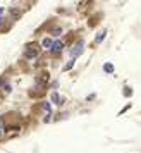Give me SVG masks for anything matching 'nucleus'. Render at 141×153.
I'll return each instance as SVG.
<instances>
[{
  "instance_id": "obj_1",
  "label": "nucleus",
  "mask_w": 141,
  "mask_h": 153,
  "mask_svg": "<svg viewBox=\"0 0 141 153\" xmlns=\"http://www.w3.org/2000/svg\"><path fill=\"white\" fill-rule=\"evenodd\" d=\"M40 55V45L35 42H29L26 43V47H24V57L28 59V60H33L36 57Z\"/></svg>"
},
{
  "instance_id": "obj_2",
  "label": "nucleus",
  "mask_w": 141,
  "mask_h": 153,
  "mask_svg": "<svg viewBox=\"0 0 141 153\" xmlns=\"http://www.w3.org/2000/svg\"><path fill=\"white\" fill-rule=\"evenodd\" d=\"M64 48H65V45H64L62 40H53L52 47H50V52H52V55H60Z\"/></svg>"
},
{
  "instance_id": "obj_3",
  "label": "nucleus",
  "mask_w": 141,
  "mask_h": 153,
  "mask_svg": "<svg viewBox=\"0 0 141 153\" xmlns=\"http://www.w3.org/2000/svg\"><path fill=\"white\" fill-rule=\"evenodd\" d=\"M83 50H85V42H83V40H78V42L74 43V47L70 48V55H72V59H76L79 53H83Z\"/></svg>"
},
{
  "instance_id": "obj_4",
  "label": "nucleus",
  "mask_w": 141,
  "mask_h": 153,
  "mask_svg": "<svg viewBox=\"0 0 141 153\" xmlns=\"http://www.w3.org/2000/svg\"><path fill=\"white\" fill-rule=\"evenodd\" d=\"M43 93H45V86H42V84H36L35 88H31L28 91L29 98H40V97H43Z\"/></svg>"
},
{
  "instance_id": "obj_5",
  "label": "nucleus",
  "mask_w": 141,
  "mask_h": 153,
  "mask_svg": "<svg viewBox=\"0 0 141 153\" xmlns=\"http://www.w3.org/2000/svg\"><path fill=\"white\" fill-rule=\"evenodd\" d=\"M48 79H50V74H48V71H43L40 76L36 77V83L38 84H42V86H47V83H48Z\"/></svg>"
},
{
  "instance_id": "obj_6",
  "label": "nucleus",
  "mask_w": 141,
  "mask_h": 153,
  "mask_svg": "<svg viewBox=\"0 0 141 153\" xmlns=\"http://www.w3.org/2000/svg\"><path fill=\"white\" fill-rule=\"evenodd\" d=\"M33 110H43L45 114H50L52 112V107H50L48 102H40L36 107H33Z\"/></svg>"
},
{
  "instance_id": "obj_7",
  "label": "nucleus",
  "mask_w": 141,
  "mask_h": 153,
  "mask_svg": "<svg viewBox=\"0 0 141 153\" xmlns=\"http://www.w3.org/2000/svg\"><path fill=\"white\" fill-rule=\"evenodd\" d=\"M76 36H78V33H76V31H70L69 35L65 36V40H64V45H67V47L74 45V43H76Z\"/></svg>"
},
{
  "instance_id": "obj_8",
  "label": "nucleus",
  "mask_w": 141,
  "mask_h": 153,
  "mask_svg": "<svg viewBox=\"0 0 141 153\" xmlns=\"http://www.w3.org/2000/svg\"><path fill=\"white\" fill-rule=\"evenodd\" d=\"M50 100H52V103H55V105H62L64 102H65V98L60 97L59 93H52V97H50Z\"/></svg>"
},
{
  "instance_id": "obj_9",
  "label": "nucleus",
  "mask_w": 141,
  "mask_h": 153,
  "mask_svg": "<svg viewBox=\"0 0 141 153\" xmlns=\"http://www.w3.org/2000/svg\"><path fill=\"white\" fill-rule=\"evenodd\" d=\"M100 21H102V14L93 16V17H90V19H88V26H90V28H95Z\"/></svg>"
},
{
  "instance_id": "obj_10",
  "label": "nucleus",
  "mask_w": 141,
  "mask_h": 153,
  "mask_svg": "<svg viewBox=\"0 0 141 153\" xmlns=\"http://www.w3.org/2000/svg\"><path fill=\"white\" fill-rule=\"evenodd\" d=\"M0 88L4 90V93H12V84L10 83H7L4 77H2V84H0Z\"/></svg>"
},
{
  "instance_id": "obj_11",
  "label": "nucleus",
  "mask_w": 141,
  "mask_h": 153,
  "mask_svg": "<svg viewBox=\"0 0 141 153\" xmlns=\"http://www.w3.org/2000/svg\"><path fill=\"white\" fill-rule=\"evenodd\" d=\"M9 12H10V16H12V19H19V17L22 16V10L21 9H16V7H10Z\"/></svg>"
},
{
  "instance_id": "obj_12",
  "label": "nucleus",
  "mask_w": 141,
  "mask_h": 153,
  "mask_svg": "<svg viewBox=\"0 0 141 153\" xmlns=\"http://www.w3.org/2000/svg\"><path fill=\"white\" fill-rule=\"evenodd\" d=\"M107 36V29H102V31H100L98 35L95 36V45H98V43H102L103 42V38H105Z\"/></svg>"
},
{
  "instance_id": "obj_13",
  "label": "nucleus",
  "mask_w": 141,
  "mask_h": 153,
  "mask_svg": "<svg viewBox=\"0 0 141 153\" xmlns=\"http://www.w3.org/2000/svg\"><path fill=\"white\" fill-rule=\"evenodd\" d=\"M103 72H107V74H114V64L112 62H105L103 64Z\"/></svg>"
},
{
  "instance_id": "obj_14",
  "label": "nucleus",
  "mask_w": 141,
  "mask_h": 153,
  "mask_svg": "<svg viewBox=\"0 0 141 153\" xmlns=\"http://www.w3.org/2000/svg\"><path fill=\"white\" fill-rule=\"evenodd\" d=\"M52 43H53V40H52V38H43L42 47H43V48H50V47H52Z\"/></svg>"
},
{
  "instance_id": "obj_15",
  "label": "nucleus",
  "mask_w": 141,
  "mask_h": 153,
  "mask_svg": "<svg viewBox=\"0 0 141 153\" xmlns=\"http://www.w3.org/2000/svg\"><path fill=\"white\" fill-rule=\"evenodd\" d=\"M50 35L52 36H60L62 35V28H59V26H57V28H52L50 29Z\"/></svg>"
},
{
  "instance_id": "obj_16",
  "label": "nucleus",
  "mask_w": 141,
  "mask_h": 153,
  "mask_svg": "<svg viewBox=\"0 0 141 153\" xmlns=\"http://www.w3.org/2000/svg\"><path fill=\"white\" fill-rule=\"evenodd\" d=\"M74 60H76V59H70L69 62H67L65 65H64V71H65V72H67V71H70L72 67H74Z\"/></svg>"
},
{
  "instance_id": "obj_17",
  "label": "nucleus",
  "mask_w": 141,
  "mask_h": 153,
  "mask_svg": "<svg viewBox=\"0 0 141 153\" xmlns=\"http://www.w3.org/2000/svg\"><path fill=\"white\" fill-rule=\"evenodd\" d=\"M122 93H124V97H131V95H133V90H131L129 86H126V88H124V91H122Z\"/></svg>"
},
{
  "instance_id": "obj_18",
  "label": "nucleus",
  "mask_w": 141,
  "mask_h": 153,
  "mask_svg": "<svg viewBox=\"0 0 141 153\" xmlns=\"http://www.w3.org/2000/svg\"><path fill=\"white\" fill-rule=\"evenodd\" d=\"M4 134H5V129H4V122H2V119H0V139L4 138Z\"/></svg>"
},
{
  "instance_id": "obj_19",
  "label": "nucleus",
  "mask_w": 141,
  "mask_h": 153,
  "mask_svg": "<svg viewBox=\"0 0 141 153\" xmlns=\"http://www.w3.org/2000/svg\"><path fill=\"white\" fill-rule=\"evenodd\" d=\"M131 107H133V105H131V103H127V105H126V107H124V108H122V110H120V112H119V115H122V114H126V112H127V110H129V108H131Z\"/></svg>"
},
{
  "instance_id": "obj_20",
  "label": "nucleus",
  "mask_w": 141,
  "mask_h": 153,
  "mask_svg": "<svg viewBox=\"0 0 141 153\" xmlns=\"http://www.w3.org/2000/svg\"><path fill=\"white\" fill-rule=\"evenodd\" d=\"M48 86L52 88V90H57V88H59V83H57V81H53V83H48Z\"/></svg>"
},
{
  "instance_id": "obj_21",
  "label": "nucleus",
  "mask_w": 141,
  "mask_h": 153,
  "mask_svg": "<svg viewBox=\"0 0 141 153\" xmlns=\"http://www.w3.org/2000/svg\"><path fill=\"white\" fill-rule=\"evenodd\" d=\"M95 98H96V95H88L86 100H88V102H91V100H95Z\"/></svg>"
},
{
  "instance_id": "obj_22",
  "label": "nucleus",
  "mask_w": 141,
  "mask_h": 153,
  "mask_svg": "<svg viewBox=\"0 0 141 153\" xmlns=\"http://www.w3.org/2000/svg\"><path fill=\"white\" fill-rule=\"evenodd\" d=\"M2 24H4V17H2V16H0V26H2Z\"/></svg>"
},
{
  "instance_id": "obj_23",
  "label": "nucleus",
  "mask_w": 141,
  "mask_h": 153,
  "mask_svg": "<svg viewBox=\"0 0 141 153\" xmlns=\"http://www.w3.org/2000/svg\"><path fill=\"white\" fill-rule=\"evenodd\" d=\"M2 14H4V9L0 7V16H2Z\"/></svg>"
},
{
  "instance_id": "obj_24",
  "label": "nucleus",
  "mask_w": 141,
  "mask_h": 153,
  "mask_svg": "<svg viewBox=\"0 0 141 153\" xmlns=\"http://www.w3.org/2000/svg\"><path fill=\"white\" fill-rule=\"evenodd\" d=\"M0 141H2V139H0Z\"/></svg>"
}]
</instances>
